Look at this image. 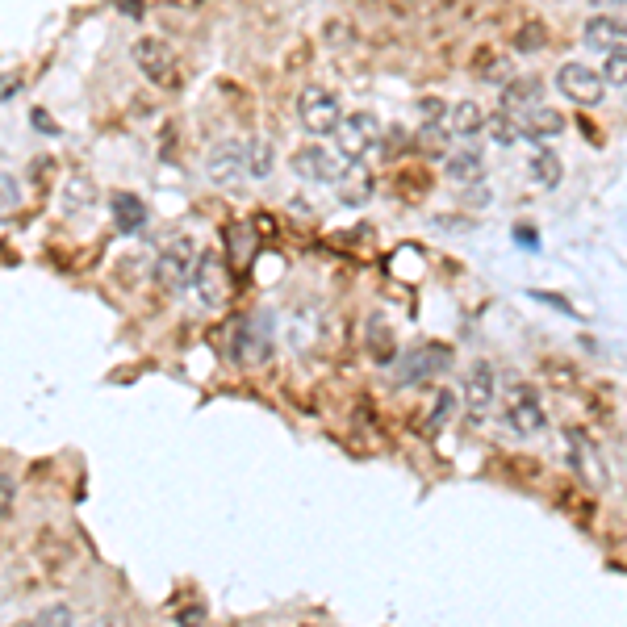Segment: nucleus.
<instances>
[{
  "mask_svg": "<svg viewBox=\"0 0 627 627\" xmlns=\"http://www.w3.org/2000/svg\"><path fill=\"white\" fill-rule=\"evenodd\" d=\"M381 143L377 113H347L335 126V155L343 164H364V155Z\"/></svg>",
  "mask_w": 627,
  "mask_h": 627,
  "instance_id": "obj_1",
  "label": "nucleus"
},
{
  "mask_svg": "<svg viewBox=\"0 0 627 627\" xmlns=\"http://www.w3.org/2000/svg\"><path fill=\"white\" fill-rule=\"evenodd\" d=\"M297 118L301 126H306V134H335L339 118H343V109H339V97L331 88H322V84H306L297 92Z\"/></svg>",
  "mask_w": 627,
  "mask_h": 627,
  "instance_id": "obj_2",
  "label": "nucleus"
},
{
  "mask_svg": "<svg viewBox=\"0 0 627 627\" xmlns=\"http://www.w3.org/2000/svg\"><path fill=\"white\" fill-rule=\"evenodd\" d=\"M506 427L515 431V435H523V439H531V435H540L544 427H548V414H544V402H540V393L531 389V385H510V393H506Z\"/></svg>",
  "mask_w": 627,
  "mask_h": 627,
  "instance_id": "obj_3",
  "label": "nucleus"
},
{
  "mask_svg": "<svg viewBox=\"0 0 627 627\" xmlns=\"http://www.w3.org/2000/svg\"><path fill=\"white\" fill-rule=\"evenodd\" d=\"M452 360H456L452 343H418L402 360V385H427L435 377H444L452 368Z\"/></svg>",
  "mask_w": 627,
  "mask_h": 627,
  "instance_id": "obj_4",
  "label": "nucleus"
},
{
  "mask_svg": "<svg viewBox=\"0 0 627 627\" xmlns=\"http://www.w3.org/2000/svg\"><path fill=\"white\" fill-rule=\"evenodd\" d=\"M130 55L138 63V72H143L151 84L159 88H180V72H176V59L168 51V42L164 38H138L130 46Z\"/></svg>",
  "mask_w": 627,
  "mask_h": 627,
  "instance_id": "obj_5",
  "label": "nucleus"
},
{
  "mask_svg": "<svg viewBox=\"0 0 627 627\" xmlns=\"http://www.w3.org/2000/svg\"><path fill=\"white\" fill-rule=\"evenodd\" d=\"M189 289L197 293V301L205 310H222L226 301H230V276H226V264L218 260L214 251H205L201 260L193 264V281Z\"/></svg>",
  "mask_w": 627,
  "mask_h": 627,
  "instance_id": "obj_6",
  "label": "nucleus"
},
{
  "mask_svg": "<svg viewBox=\"0 0 627 627\" xmlns=\"http://www.w3.org/2000/svg\"><path fill=\"white\" fill-rule=\"evenodd\" d=\"M193 239H176V243H168L164 251H159V260H155V281L164 285V289H172V293H180V289H189V281H193Z\"/></svg>",
  "mask_w": 627,
  "mask_h": 627,
  "instance_id": "obj_7",
  "label": "nucleus"
},
{
  "mask_svg": "<svg viewBox=\"0 0 627 627\" xmlns=\"http://www.w3.org/2000/svg\"><path fill=\"white\" fill-rule=\"evenodd\" d=\"M556 88H561L573 105H598L602 97H607V84H602V76L586 63H561Z\"/></svg>",
  "mask_w": 627,
  "mask_h": 627,
  "instance_id": "obj_8",
  "label": "nucleus"
},
{
  "mask_svg": "<svg viewBox=\"0 0 627 627\" xmlns=\"http://www.w3.org/2000/svg\"><path fill=\"white\" fill-rule=\"evenodd\" d=\"M289 164H293L297 180H306V184H335L343 176V168H347L331 147H301Z\"/></svg>",
  "mask_w": 627,
  "mask_h": 627,
  "instance_id": "obj_9",
  "label": "nucleus"
},
{
  "mask_svg": "<svg viewBox=\"0 0 627 627\" xmlns=\"http://www.w3.org/2000/svg\"><path fill=\"white\" fill-rule=\"evenodd\" d=\"M494 393H498V377H494V364L490 360H477L469 368V381H464V406H469L473 423H485L494 406Z\"/></svg>",
  "mask_w": 627,
  "mask_h": 627,
  "instance_id": "obj_10",
  "label": "nucleus"
},
{
  "mask_svg": "<svg viewBox=\"0 0 627 627\" xmlns=\"http://www.w3.org/2000/svg\"><path fill=\"white\" fill-rule=\"evenodd\" d=\"M235 364H264L272 356V339H268V318H243L235 327Z\"/></svg>",
  "mask_w": 627,
  "mask_h": 627,
  "instance_id": "obj_11",
  "label": "nucleus"
},
{
  "mask_svg": "<svg viewBox=\"0 0 627 627\" xmlns=\"http://www.w3.org/2000/svg\"><path fill=\"white\" fill-rule=\"evenodd\" d=\"M205 172H209V180H214V184H222V189L239 184V180L247 176V168H243V143H239V138H226V143H218L214 151H209Z\"/></svg>",
  "mask_w": 627,
  "mask_h": 627,
  "instance_id": "obj_12",
  "label": "nucleus"
},
{
  "mask_svg": "<svg viewBox=\"0 0 627 627\" xmlns=\"http://www.w3.org/2000/svg\"><path fill=\"white\" fill-rule=\"evenodd\" d=\"M544 105V80L540 76H510V84H502V113H527Z\"/></svg>",
  "mask_w": 627,
  "mask_h": 627,
  "instance_id": "obj_13",
  "label": "nucleus"
},
{
  "mask_svg": "<svg viewBox=\"0 0 627 627\" xmlns=\"http://www.w3.org/2000/svg\"><path fill=\"white\" fill-rule=\"evenodd\" d=\"M515 122H519L523 138H531V143H544V138L565 134V118H561L556 109H548V105H536V109H527V113H515Z\"/></svg>",
  "mask_w": 627,
  "mask_h": 627,
  "instance_id": "obj_14",
  "label": "nucleus"
},
{
  "mask_svg": "<svg viewBox=\"0 0 627 627\" xmlns=\"http://www.w3.org/2000/svg\"><path fill=\"white\" fill-rule=\"evenodd\" d=\"M586 46H590V51H602V55H607V51H619V46L627 42L623 38V21L619 17H611V13H594L590 21H586Z\"/></svg>",
  "mask_w": 627,
  "mask_h": 627,
  "instance_id": "obj_15",
  "label": "nucleus"
},
{
  "mask_svg": "<svg viewBox=\"0 0 627 627\" xmlns=\"http://www.w3.org/2000/svg\"><path fill=\"white\" fill-rule=\"evenodd\" d=\"M109 209H113V226H118L122 235H138V230L147 226V205H143V197H134V193H113V197H109Z\"/></svg>",
  "mask_w": 627,
  "mask_h": 627,
  "instance_id": "obj_16",
  "label": "nucleus"
},
{
  "mask_svg": "<svg viewBox=\"0 0 627 627\" xmlns=\"http://www.w3.org/2000/svg\"><path fill=\"white\" fill-rule=\"evenodd\" d=\"M335 184H339V201H343L347 209H360L368 197H373V176H368L364 164H347Z\"/></svg>",
  "mask_w": 627,
  "mask_h": 627,
  "instance_id": "obj_17",
  "label": "nucleus"
},
{
  "mask_svg": "<svg viewBox=\"0 0 627 627\" xmlns=\"http://www.w3.org/2000/svg\"><path fill=\"white\" fill-rule=\"evenodd\" d=\"M364 343H368V356H373L377 364H393V360H398V339H393L389 322H385L381 314L368 318V335H364Z\"/></svg>",
  "mask_w": 627,
  "mask_h": 627,
  "instance_id": "obj_18",
  "label": "nucleus"
},
{
  "mask_svg": "<svg viewBox=\"0 0 627 627\" xmlns=\"http://www.w3.org/2000/svg\"><path fill=\"white\" fill-rule=\"evenodd\" d=\"M485 130V109L477 101H456L448 113V134L456 138H477Z\"/></svg>",
  "mask_w": 627,
  "mask_h": 627,
  "instance_id": "obj_19",
  "label": "nucleus"
},
{
  "mask_svg": "<svg viewBox=\"0 0 627 627\" xmlns=\"http://www.w3.org/2000/svg\"><path fill=\"white\" fill-rule=\"evenodd\" d=\"M481 168H485L481 147H460V151H452V155L444 159V172H448V180H456V184H473V180L481 176Z\"/></svg>",
  "mask_w": 627,
  "mask_h": 627,
  "instance_id": "obj_20",
  "label": "nucleus"
},
{
  "mask_svg": "<svg viewBox=\"0 0 627 627\" xmlns=\"http://www.w3.org/2000/svg\"><path fill=\"white\" fill-rule=\"evenodd\" d=\"M527 172H531V184H540V189H556V184H561V176H565L561 159H556L548 147H540L536 155H531Z\"/></svg>",
  "mask_w": 627,
  "mask_h": 627,
  "instance_id": "obj_21",
  "label": "nucleus"
},
{
  "mask_svg": "<svg viewBox=\"0 0 627 627\" xmlns=\"http://www.w3.org/2000/svg\"><path fill=\"white\" fill-rule=\"evenodd\" d=\"M243 168L251 180H264L272 172V147L264 143V138H251V143H243Z\"/></svg>",
  "mask_w": 627,
  "mask_h": 627,
  "instance_id": "obj_22",
  "label": "nucleus"
},
{
  "mask_svg": "<svg viewBox=\"0 0 627 627\" xmlns=\"http://www.w3.org/2000/svg\"><path fill=\"white\" fill-rule=\"evenodd\" d=\"M485 130H490V138H494L498 147L523 143V130H519V122L510 118V113H494V118H485Z\"/></svg>",
  "mask_w": 627,
  "mask_h": 627,
  "instance_id": "obj_23",
  "label": "nucleus"
},
{
  "mask_svg": "<svg viewBox=\"0 0 627 627\" xmlns=\"http://www.w3.org/2000/svg\"><path fill=\"white\" fill-rule=\"evenodd\" d=\"M544 46H548V26H544V21H527V26L515 30V51L536 55V51H544Z\"/></svg>",
  "mask_w": 627,
  "mask_h": 627,
  "instance_id": "obj_24",
  "label": "nucleus"
},
{
  "mask_svg": "<svg viewBox=\"0 0 627 627\" xmlns=\"http://www.w3.org/2000/svg\"><path fill=\"white\" fill-rule=\"evenodd\" d=\"M226 243H230V260H235L239 268H243V264H251V255H255V239H251V230L230 226V230H226Z\"/></svg>",
  "mask_w": 627,
  "mask_h": 627,
  "instance_id": "obj_25",
  "label": "nucleus"
},
{
  "mask_svg": "<svg viewBox=\"0 0 627 627\" xmlns=\"http://www.w3.org/2000/svg\"><path fill=\"white\" fill-rule=\"evenodd\" d=\"M17 205H21V180L13 172H0V218L17 214Z\"/></svg>",
  "mask_w": 627,
  "mask_h": 627,
  "instance_id": "obj_26",
  "label": "nucleus"
},
{
  "mask_svg": "<svg viewBox=\"0 0 627 627\" xmlns=\"http://www.w3.org/2000/svg\"><path fill=\"white\" fill-rule=\"evenodd\" d=\"M92 201V184L84 176H76L72 184H67V193H63V214H76V209H88Z\"/></svg>",
  "mask_w": 627,
  "mask_h": 627,
  "instance_id": "obj_27",
  "label": "nucleus"
},
{
  "mask_svg": "<svg viewBox=\"0 0 627 627\" xmlns=\"http://www.w3.org/2000/svg\"><path fill=\"white\" fill-rule=\"evenodd\" d=\"M456 410V398L444 389V393H435V406H431V418H427V435H435L439 427H448V418Z\"/></svg>",
  "mask_w": 627,
  "mask_h": 627,
  "instance_id": "obj_28",
  "label": "nucleus"
},
{
  "mask_svg": "<svg viewBox=\"0 0 627 627\" xmlns=\"http://www.w3.org/2000/svg\"><path fill=\"white\" fill-rule=\"evenodd\" d=\"M26 627H72V607H67V602H55V607L38 611Z\"/></svg>",
  "mask_w": 627,
  "mask_h": 627,
  "instance_id": "obj_29",
  "label": "nucleus"
},
{
  "mask_svg": "<svg viewBox=\"0 0 627 627\" xmlns=\"http://www.w3.org/2000/svg\"><path fill=\"white\" fill-rule=\"evenodd\" d=\"M611 80V88H623L627 84V51H607V67H602V84Z\"/></svg>",
  "mask_w": 627,
  "mask_h": 627,
  "instance_id": "obj_30",
  "label": "nucleus"
},
{
  "mask_svg": "<svg viewBox=\"0 0 627 627\" xmlns=\"http://www.w3.org/2000/svg\"><path fill=\"white\" fill-rule=\"evenodd\" d=\"M9 515H13V481L0 473V527L9 523Z\"/></svg>",
  "mask_w": 627,
  "mask_h": 627,
  "instance_id": "obj_31",
  "label": "nucleus"
},
{
  "mask_svg": "<svg viewBox=\"0 0 627 627\" xmlns=\"http://www.w3.org/2000/svg\"><path fill=\"white\" fill-rule=\"evenodd\" d=\"M418 109H423V118H427V126H439V122H444V105H439L435 97H427V101H418Z\"/></svg>",
  "mask_w": 627,
  "mask_h": 627,
  "instance_id": "obj_32",
  "label": "nucleus"
},
{
  "mask_svg": "<svg viewBox=\"0 0 627 627\" xmlns=\"http://www.w3.org/2000/svg\"><path fill=\"white\" fill-rule=\"evenodd\" d=\"M481 76H490V84H502V80H506V63L485 59V63H481Z\"/></svg>",
  "mask_w": 627,
  "mask_h": 627,
  "instance_id": "obj_33",
  "label": "nucleus"
},
{
  "mask_svg": "<svg viewBox=\"0 0 627 627\" xmlns=\"http://www.w3.org/2000/svg\"><path fill=\"white\" fill-rule=\"evenodd\" d=\"M21 92V76H0V101H9Z\"/></svg>",
  "mask_w": 627,
  "mask_h": 627,
  "instance_id": "obj_34",
  "label": "nucleus"
},
{
  "mask_svg": "<svg viewBox=\"0 0 627 627\" xmlns=\"http://www.w3.org/2000/svg\"><path fill=\"white\" fill-rule=\"evenodd\" d=\"M201 615H205L201 607H184V611L176 615V623H180V627H201Z\"/></svg>",
  "mask_w": 627,
  "mask_h": 627,
  "instance_id": "obj_35",
  "label": "nucleus"
},
{
  "mask_svg": "<svg viewBox=\"0 0 627 627\" xmlns=\"http://www.w3.org/2000/svg\"><path fill=\"white\" fill-rule=\"evenodd\" d=\"M34 130H46V134H55L59 126H55L51 118H46V113H42V109H34Z\"/></svg>",
  "mask_w": 627,
  "mask_h": 627,
  "instance_id": "obj_36",
  "label": "nucleus"
},
{
  "mask_svg": "<svg viewBox=\"0 0 627 627\" xmlns=\"http://www.w3.org/2000/svg\"><path fill=\"white\" fill-rule=\"evenodd\" d=\"M122 9H126V17H143V5H134V0H122Z\"/></svg>",
  "mask_w": 627,
  "mask_h": 627,
  "instance_id": "obj_37",
  "label": "nucleus"
},
{
  "mask_svg": "<svg viewBox=\"0 0 627 627\" xmlns=\"http://www.w3.org/2000/svg\"><path fill=\"white\" fill-rule=\"evenodd\" d=\"M598 9H623V0H594Z\"/></svg>",
  "mask_w": 627,
  "mask_h": 627,
  "instance_id": "obj_38",
  "label": "nucleus"
},
{
  "mask_svg": "<svg viewBox=\"0 0 627 627\" xmlns=\"http://www.w3.org/2000/svg\"><path fill=\"white\" fill-rule=\"evenodd\" d=\"M97 627H126V623H118V619H105V623H97Z\"/></svg>",
  "mask_w": 627,
  "mask_h": 627,
  "instance_id": "obj_39",
  "label": "nucleus"
},
{
  "mask_svg": "<svg viewBox=\"0 0 627 627\" xmlns=\"http://www.w3.org/2000/svg\"><path fill=\"white\" fill-rule=\"evenodd\" d=\"M306 627H310V623H306Z\"/></svg>",
  "mask_w": 627,
  "mask_h": 627,
  "instance_id": "obj_40",
  "label": "nucleus"
}]
</instances>
